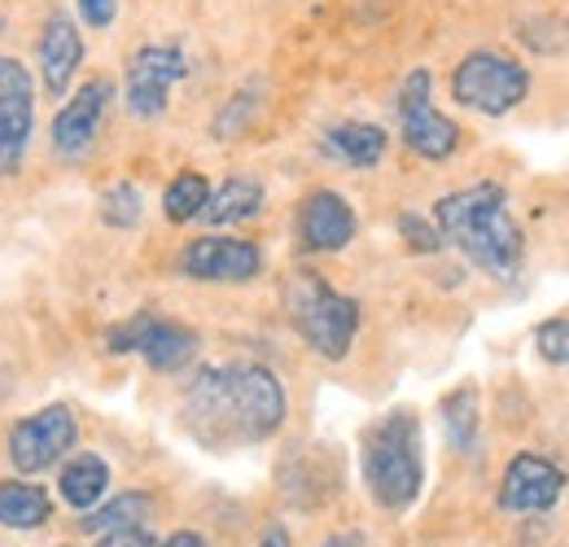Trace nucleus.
Returning <instances> with one entry per match:
<instances>
[{
    "label": "nucleus",
    "instance_id": "423d86ee",
    "mask_svg": "<svg viewBox=\"0 0 569 547\" xmlns=\"http://www.w3.org/2000/svg\"><path fill=\"white\" fill-rule=\"evenodd\" d=\"M106 350L110 355H141L153 372H184L198 359V334L176 325V320L141 311V316H132L106 334Z\"/></svg>",
    "mask_w": 569,
    "mask_h": 547
},
{
    "label": "nucleus",
    "instance_id": "6ab92c4d",
    "mask_svg": "<svg viewBox=\"0 0 569 547\" xmlns=\"http://www.w3.org/2000/svg\"><path fill=\"white\" fill-rule=\"evenodd\" d=\"M263 198H268V193H263L259 180L232 176V180H223L219 189H211L202 219L214 223V228H223V223H246V219H254V215L263 210Z\"/></svg>",
    "mask_w": 569,
    "mask_h": 547
},
{
    "label": "nucleus",
    "instance_id": "f8f14e48",
    "mask_svg": "<svg viewBox=\"0 0 569 547\" xmlns=\"http://www.w3.org/2000/svg\"><path fill=\"white\" fill-rule=\"evenodd\" d=\"M176 268L189 280H211V285H241L263 272V250L246 237H198L180 250Z\"/></svg>",
    "mask_w": 569,
    "mask_h": 547
},
{
    "label": "nucleus",
    "instance_id": "20e7f679",
    "mask_svg": "<svg viewBox=\"0 0 569 547\" xmlns=\"http://www.w3.org/2000/svg\"><path fill=\"white\" fill-rule=\"evenodd\" d=\"M284 311L298 329V338L320 359H347L359 334V302L338 294L325 276L298 272L284 285Z\"/></svg>",
    "mask_w": 569,
    "mask_h": 547
},
{
    "label": "nucleus",
    "instance_id": "4468645a",
    "mask_svg": "<svg viewBox=\"0 0 569 547\" xmlns=\"http://www.w3.org/2000/svg\"><path fill=\"white\" fill-rule=\"evenodd\" d=\"M359 219L356 206L347 202L342 193L333 189H316L307 193L302 206H298V241L316 255H333V250H347L356 241Z\"/></svg>",
    "mask_w": 569,
    "mask_h": 547
},
{
    "label": "nucleus",
    "instance_id": "6e6552de",
    "mask_svg": "<svg viewBox=\"0 0 569 547\" xmlns=\"http://www.w3.org/2000/svg\"><path fill=\"white\" fill-rule=\"evenodd\" d=\"M36 132V79L18 58L0 53V180L18 176Z\"/></svg>",
    "mask_w": 569,
    "mask_h": 547
},
{
    "label": "nucleus",
    "instance_id": "c756f323",
    "mask_svg": "<svg viewBox=\"0 0 569 547\" xmlns=\"http://www.w3.org/2000/svg\"><path fill=\"white\" fill-rule=\"evenodd\" d=\"M259 547H289V535H284L281 526H268L263 539H259Z\"/></svg>",
    "mask_w": 569,
    "mask_h": 547
},
{
    "label": "nucleus",
    "instance_id": "f257e3e1",
    "mask_svg": "<svg viewBox=\"0 0 569 547\" xmlns=\"http://www.w3.org/2000/svg\"><path fill=\"white\" fill-rule=\"evenodd\" d=\"M281 377L263 364H228L198 368L184 386V429L202 447H254L268 442L284 425Z\"/></svg>",
    "mask_w": 569,
    "mask_h": 547
},
{
    "label": "nucleus",
    "instance_id": "b1692460",
    "mask_svg": "<svg viewBox=\"0 0 569 547\" xmlns=\"http://www.w3.org/2000/svg\"><path fill=\"white\" fill-rule=\"evenodd\" d=\"M535 346L548 364H569V316H557V320H543L535 329Z\"/></svg>",
    "mask_w": 569,
    "mask_h": 547
},
{
    "label": "nucleus",
    "instance_id": "0eeeda50",
    "mask_svg": "<svg viewBox=\"0 0 569 547\" xmlns=\"http://www.w3.org/2000/svg\"><path fill=\"white\" fill-rule=\"evenodd\" d=\"M79 442V420L67 404H49V408L22 416L9 429V465L18 474H44L53 465H62Z\"/></svg>",
    "mask_w": 569,
    "mask_h": 547
},
{
    "label": "nucleus",
    "instance_id": "a211bd4d",
    "mask_svg": "<svg viewBox=\"0 0 569 547\" xmlns=\"http://www.w3.org/2000/svg\"><path fill=\"white\" fill-rule=\"evenodd\" d=\"M53 517V499L36 481H0V526L9 530H40Z\"/></svg>",
    "mask_w": 569,
    "mask_h": 547
},
{
    "label": "nucleus",
    "instance_id": "ddd939ff",
    "mask_svg": "<svg viewBox=\"0 0 569 547\" xmlns=\"http://www.w3.org/2000/svg\"><path fill=\"white\" fill-rule=\"evenodd\" d=\"M566 495V474L543 460V456H512L503 481H499V508L503 513H517V517H530V513H548L557 508V499Z\"/></svg>",
    "mask_w": 569,
    "mask_h": 547
},
{
    "label": "nucleus",
    "instance_id": "393cba45",
    "mask_svg": "<svg viewBox=\"0 0 569 547\" xmlns=\"http://www.w3.org/2000/svg\"><path fill=\"white\" fill-rule=\"evenodd\" d=\"M399 232H403V241H408L417 255H433V250H442V246H447V241H442V232H438L429 219L412 215V210H403V215H399Z\"/></svg>",
    "mask_w": 569,
    "mask_h": 547
},
{
    "label": "nucleus",
    "instance_id": "39448f33",
    "mask_svg": "<svg viewBox=\"0 0 569 547\" xmlns=\"http://www.w3.org/2000/svg\"><path fill=\"white\" fill-rule=\"evenodd\" d=\"M451 97L465 110L499 119V115L517 110L530 97V70L521 67V62H512L508 53L478 49V53L460 58V67L451 70Z\"/></svg>",
    "mask_w": 569,
    "mask_h": 547
},
{
    "label": "nucleus",
    "instance_id": "c85d7f7f",
    "mask_svg": "<svg viewBox=\"0 0 569 547\" xmlns=\"http://www.w3.org/2000/svg\"><path fill=\"white\" fill-rule=\"evenodd\" d=\"M162 547H207V539H202V535H193V530H176Z\"/></svg>",
    "mask_w": 569,
    "mask_h": 547
},
{
    "label": "nucleus",
    "instance_id": "aec40b11",
    "mask_svg": "<svg viewBox=\"0 0 569 547\" xmlns=\"http://www.w3.org/2000/svg\"><path fill=\"white\" fill-rule=\"evenodd\" d=\"M153 513V495L144 490H123L106 504H97L92 513H83V526L92 535H110V530H132V526H144V517Z\"/></svg>",
    "mask_w": 569,
    "mask_h": 547
},
{
    "label": "nucleus",
    "instance_id": "7c9ffc66",
    "mask_svg": "<svg viewBox=\"0 0 569 547\" xmlns=\"http://www.w3.org/2000/svg\"><path fill=\"white\" fill-rule=\"evenodd\" d=\"M320 547H351L347 539H329V544H320Z\"/></svg>",
    "mask_w": 569,
    "mask_h": 547
},
{
    "label": "nucleus",
    "instance_id": "2eb2a0df",
    "mask_svg": "<svg viewBox=\"0 0 569 547\" xmlns=\"http://www.w3.org/2000/svg\"><path fill=\"white\" fill-rule=\"evenodd\" d=\"M36 62H40V83L49 97H67L71 79L83 67V36L71 13H49L44 31L36 40Z\"/></svg>",
    "mask_w": 569,
    "mask_h": 547
},
{
    "label": "nucleus",
    "instance_id": "bb28decb",
    "mask_svg": "<svg viewBox=\"0 0 569 547\" xmlns=\"http://www.w3.org/2000/svg\"><path fill=\"white\" fill-rule=\"evenodd\" d=\"M74 13H79V22H88L92 31H106V27H114L119 0H74Z\"/></svg>",
    "mask_w": 569,
    "mask_h": 547
},
{
    "label": "nucleus",
    "instance_id": "f03ea898",
    "mask_svg": "<svg viewBox=\"0 0 569 547\" xmlns=\"http://www.w3.org/2000/svg\"><path fill=\"white\" fill-rule=\"evenodd\" d=\"M433 228L442 232V241H451L473 268H482L487 276L512 280L521 272L526 241H521L517 219L508 215V193L491 180L438 198Z\"/></svg>",
    "mask_w": 569,
    "mask_h": 547
},
{
    "label": "nucleus",
    "instance_id": "9d476101",
    "mask_svg": "<svg viewBox=\"0 0 569 547\" xmlns=\"http://www.w3.org/2000/svg\"><path fill=\"white\" fill-rule=\"evenodd\" d=\"M189 74V58L180 44H141L128 58V79H123V101L132 119H158L171 101V88Z\"/></svg>",
    "mask_w": 569,
    "mask_h": 547
},
{
    "label": "nucleus",
    "instance_id": "4be33fe9",
    "mask_svg": "<svg viewBox=\"0 0 569 547\" xmlns=\"http://www.w3.org/2000/svg\"><path fill=\"white\" fill-rule=\"evenodd\" d=\"M207 198H211L207 176L180 171V176L167 185V193H162V210H167L171 223H189V219H198V215L207 210Z\"/></svg>",
    "mask_w": 569,
    "mask_h": 547
},
{
    "label": "nucleus",
    "instance_id": "f3484780",
    "mask_svg": "<svg viewBox=\"0 0 569 547\" xmlns=\"http://www.w3.org/2000/svg\"><path fill=\"white\" fill-rule=\"evenodd\" d=\"M58 490H62V499L71 504L74 513H92L110 490V465L97 451H79L62 465Z\"/></svg>",
    "mask_w": 569,
    "mask_h": 547
},
{
    "label": "nucleus",
    "instance_id": "1a4fd4ad",
    "mask_svg": "<svg viewBox=\"0 0 569 547\" xmlns=\"http://www.w3.org/2000/svg\"><path fill=\"white\" fill-rule=\"evenodd\" d=\"M399 128H403V145L412 153H421L426 162H442L456 153L460 145V128L433 106V79L429 70H412L399 88Z\"/></svg>",
    "mask_w": 569,
    "mask_h": 547
},
{
    "label": "nucleus",
    "instance_id": "7ed1b4c3",
    "mask_svg": "<svg viewBox=\"0 0 569 547\" xmlns=\"http://www.w3.org/2000/svg\"><path fill=\"white\" fill-rule=\"evenodd\" d=\"M359 474L377 508L408 513L426 486V447H421V420L417 411H386L359 447Z\"/></svg>",
    "mask_w": 569,
    "mask_h": 547
},
{
    "label": "nucleus",
    "instance_id": "9b49d317",
    "mask_svg": "<svg viewBox=\"0 0 569 547\" xmlns=\"http://www.w3.org/2000/svg\"><path fill=\"white\" fill-rule=\"evenodd\" d=\"M110 97H114V83L106 74H97L83 88H74L67 106L53 115V153L62 162H83L92 153L101 123H106V110H110Z\"/></svg>",
    "mask_w": 569,
    "mask_h": 547
},
{
    "label": "nucleus",
    "instance_id": "cd10ccee",
    "mask_svg": "<svg viewBox=\"0 0 569 547\" xmlns=\"http://www.w3.org/2000/svg\"><path fill=\"white\" fill-rule=\"evenodd\" d=\"M97 547H162L144 526H132V530H110V535H101Z\"/></svg>",
    "mask_w": 569,
    "mask_h": 547
},
{
    "label": "nucleus",
    "instance_id": "5701e85b",
    "mask_svg": "<svg viewBox=\"0 0 569 547\" xmlns=\"http://www.w3.org/2000/svg\"><path fill=\"white\" fill-rule=\"evenodd\" d=\"M141 210H144V202L137 185H110V189L101 193V219H106L110 228H137Z\"/></svg>",
    "mask_w": 569,
    "mask_h": 547
},
{
    "label": "nucleus",
    "instance_id": "412c9836",
    "mask_svg": "<svg viewBox=\"0 0 569 547\" xmlns=\"http://www.w3.org/2000/svg\"><path fill=\"white\" fill-rule=\"evenodd\" d=\"M442 429L456 451H473L478 442V390L473 386H460L442 399Z\"/></svg>",
    "mask_w": 569,
    "mask_h": 547
},
{
    "label": "nucleus",
    "instance_id": "a878e982",
    "mask_svg": "<svg viewBox=\"0 0 569 547\" xmlns=\"http://www.w3.org/2000/svg\"><path fill=\"white\" fill-rule=\"evenodd\" d=\"M250 110H254V92H246V97H237L219 119H214V137H237L246 123H250Z\"/></svg>",
    "mask_w": 569,
    "mask_h": 547
},
{
    "label": "nucleus",
    "instance_id": "dca6fc26",
    "mask_svg": "<svg viewBox=\"0 0 569 547\" xmlns=\"http://www.w3.org/2000/svg\"><path fill=\"white\" fill-rule=\"evenodd\" d=\"M386 145H390V137L377 123H333L325 132V153L338 158L342 167H356V171L377 167L381 153H386Z\"/></svg>",
    "mask_w": 569,
    "mask_h": 547
}]
</instances>
